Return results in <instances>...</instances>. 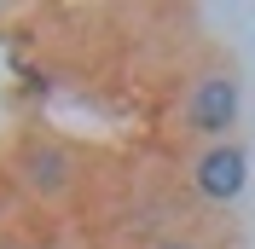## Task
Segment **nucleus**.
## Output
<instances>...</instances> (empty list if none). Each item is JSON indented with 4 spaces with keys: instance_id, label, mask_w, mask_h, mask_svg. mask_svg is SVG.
Wrapping results in <instances>:
<instances>
[{
    "instance_id": "f257e3e1",
    "label": "nucleus",
    "mask_w": 255,
    "mask_h": 249,
    "mask_svg": "<svg viewBox=\"0 0 255 249\" xmlns=\"http://www.w3.org/2000/svg\"><path fill=\"white\" fill-rule=\"evenodd\" d=\"M238 116H244L238 64H232V58L203 64V70L186 81V99H180V127H186L197 145H221V139H238V133H232V127H238Z\"/></svg>"
},
{
    "instance_id": "f03ea898",
    "label": "nucleus",
    "mask_w": 255,
    "mask_h": 249,
    "mask_svg": "<svg viewBox=\"0 0 255 249\" xmlns=\"http://www.w3.org/2000/svg\"><path fill=\"white\" fill-rule=\"evenodd\" d=\"M6 168H12L17 186L29 191V197H41V203H64L81 186V151L52 139V133H23L12 145V162Z\"/></svg>"
},
{
    "instance_id": "7ed1b4c3",
    "label": "nucleus",
    "mask_w": 255,
    "mask_h": 249,
    "mask_svg": "<svg viewBox=\"0 0 255 249\" xmlns=\"http://www.w3.org/2000/svg\"><path fill=\"white\" fill-rule=\"evenodd\" d=\"M186 186L197 203L209 209H232L250 191V145L244 139H221V145H197L186 156Z\"/></svg>"
},
{
    "instance_id": "20e7f679",
    "label": "nucleus",
    "mask_w": 255,
    "mask_h": 249,
    "mask_svg": "<svg viewBox=\"0 0 255 249\" xmlns=\"http://www.w3.org/2000/svg\"><path fill=\"white\" fill-rule=\"evenodd\" d=\"M151 249H209V244H203V238H191V232H162Z\"/></svg>"
},
{
    "instance_id": "39448f33",
    "label": "nucleus",
    "mask_w": 255,
    "mask_h": 249,
    "mask_svg": "<svg viewBox=\"0 0 255 249\" xmlns=\"http://www.w3.org/2000/svg\"><path fill=\"white\" fill-rule=\"evenodd\" d=\"M0 220H6V191H0Z\"/></svg>"
}]
</instances>
